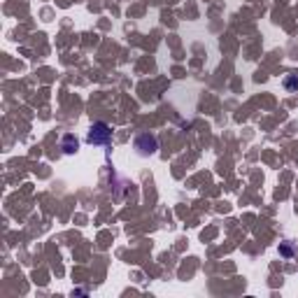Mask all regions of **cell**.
Wrapping results in <instances>:
<instances>
[{
	"label": "cell",
	"mask_w": 298,
	"mask_h": 298,
	"mask_svg": "<svg viewBox=\"0 0 298 298\" xmlns=\"http://www.w3.org/2000/svg\"><path fill=\"white\" fill-rule=\"evenodd\" d=\"M280 254L282 256H286V259H289V256H293V247L289 243H284V245H280Z\"/></svg>",
	"instance_id": "cell-5"
},
{
	"label": "cell",
	"mask_w": 298,
	"mask_h": 298,
	"mask_svg": "<svg viewBox=\"0 0 298 298\" xmlns=\"http://www.w3.org/2000/svg\"><path fill=\"white\" fill-rule=\"evenodd\" d=\"M61 149L66 154H75L79 149V140L75 138L73 133H66V135H63V140H61Z\"/></svg>",
	"instance_id": "cell-3"
},
{
	"label": "cell",
	"mask_w": 298,
	"mask_h": 298,
	"mask_svg": "<svg viewBox=\"0 0 298 298\" xmlns=\"http://www.w3.org/2000/svg\"><path fill=\"white\" fill-rule=\"evenodd\" d=\"M135 149H138L140 156H152V154H156V149H158L156 135H149V133L138 135V138H135Z\"/></svg>",
	"instance_id": "cell-2"
},
{
	"label": "cell",
	"mask_w": 298,
	"mask_h": 298,
	"mask_svg": "<svg viewBox=\"0 0 298 298\" xmlns=\"http://www.w3.org/2000/svg\"><path fill=\"white\" fill-rule=\"evenodd\" d=\"M110 140H112V128L105 122H96L89 128V135H86V142H89V145L105 147V145H110Z\"/></svg>",
	"instance_id": "cell-1"
},
{
	"label": "cell",
	"mask_w": 298,
	"mask_h": 298,
	"mask_svg": "<svg viewBox=\"0 0 298 298\" xmlns=\"http://www.w3.org/2000/svg\"><path fill=\"white\" fill-rule=\"evenodd\" d=\"M282 86H284L286 91L296 93L298 91V75H284V79H282Z\"/></svg>",
	"instance_id": "cell-4"
}]
</instances>
